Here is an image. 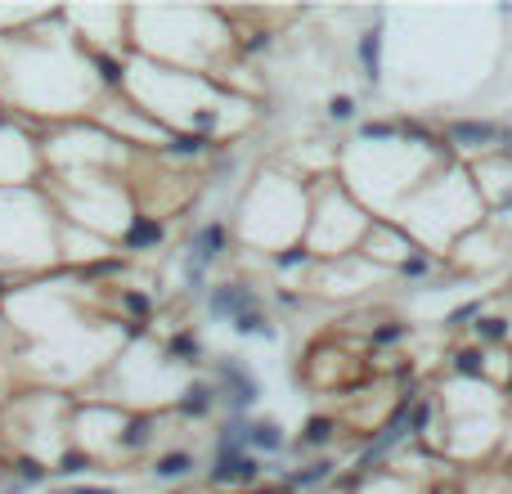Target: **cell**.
<instances>
[{
    "label": "cell",
    "mask_w": 512,
    "mask_h": 494,
    "mask_svg": "<svg viewBox=\"0 0 512 494\" xmlns=\"http://www.w3.org/2000/svg\"><path fill=\"white\" fill-rule=\"evenodd\" d=\"M355 494H423V486H418L414 477H405V472H396V468H382V472H369L364 486Z\"/></svg>",
    "instance_id": "cell-12"
},
{
    "label": "cell",
    "mask_w": 512,
    "mask_h": 494,
    "mask_svg": "<svg viewBox=\"0 0 512 494\" xmlns=\"http://www.w3.org/2000/svg\"><path fill=\"white\" fill-rule=\"evenodd\" d=\"M189 468H194V454H167V459L158 463V481H180V477H189Z\"/></svg>",
    "instance_id": "cell-15"
},
{
    "label": "cell",
    "mask_w": 512,
    "mask_h": 494,
    "mask_svg": "<svg viewBox=\"0 0 512 494\" xmlns=\"http://www.w3.org/2000/svg\"><path fill=\"white\" fill-rule=\"evenodd\" d=\"M355 113H360V104H355L351 95H333V99H328V117H333V122H355Z\"/></svg>",
    "instance_id": "cell-16"
},
{
    "label": "cell",
    "mask_w": 512,
    "mask_h": 494,
    "mask_svg": "<svg viewBox=\"0 0 512 494\" xmlns=\"http://www.w3.org/2000/svg\"><path fill=\"white\" fill-rule=\"evenodd\" d=\"M95 59L77 50L68 36L45 32H0V99L23 113L63 117L81 113L99 95Z\"/></svg>",
    "instance_id": "cell-2"
},
{
    "label": "cell",
    "mask_w": 512,
    "mask_h": 494,
    "mask_svg": "<svg viewBox=\"0 0 512 494\" xmlns=\"http://www.w3.org/2000/svg\"><path fill=\"white\" fill-rule=\"evenodd\" d=\"M508 468H512V463H508Z\"/></svg>",
    "instance_id": "cell-21"
},
{
    "label": "cell",
    "mask_w": 512,
    "mask_h": 494,
    "mask_svg": "<svg viewBox=\"0 0 512 494\" xmlns=\"http://www.w3.org/2000/svg\"><path fill=\"white\" fill-rule=\"evenodd\" d=\"M248 310H256V292L243 288V283H221V288L207 297V315L212 319H239V315H248Z\"/></svg>",
    "instance_id": "cell-11"
},
{
    "label": "cell",
    "mask_w": 512,
    "mask_h": 494,
    "mask_svg": "<svg viewBox=\"0 0 512 494\" xmlns=\"http://www.w3.org/2000/svg\"><path fill=\"white\" fill-rule=\"evenodd\" d=\"M36 149L23 131L0 122V189H23V180L36 176Z\"/></svg>",
    "instance_id": "cell-8"
},
{
    "label": "cell",
    "mask_w": 512,
    "mask_h": 494,
    "mask_svg": "<svg viewBox=\"0 0 512 494\" xmlns=\"http://www.w3.org/2000/svg\"><path fill=\"white\" fill-rule=\"evenodd\" d=\"M373 221L369 207L351 194L337 176H324L315 189H310V225H306V252L315 256L319 265L324 261H346L355 256L369 239Z\"/></svg>",
    "instance_id": "cell-5"
},
{
    "label": "cell",
    "mask_w": 512,
    "mask_h": 494,
    "mask_svg": "<svg viewBox=\"0 0 512 494\" xmlns=\"http://www.w3.org/2000/svg\"><path fill=\"white\" fill-rule=\"evenodd\" d=\"M59 494H113V490H99V486H72V490H59Z\"/></svg>",
    "instance_id": "cell-20"
},
{
    "label": "cell",
    "mask_w": 512,
    "mask_h": 494,
    "mask_svg": "<svg viewBox=\"0 0 512 494\" xmlns=\"http://www.w3.org/2000/svg\"><path fill=\"white\" fill-rule=\"evenodd\" d=\"M216 378H221V387H216V391H225V396H230L234 414H243L248 405L261 400V382H256L239 360H221V364H216Z\"/></svg>",
    "instance_id": "cell-9"
},
{
    "label": "cell",
    "mask_w": 512,
    "mask_h": 494,
    "mask_svg": "<svg viewBox=\"0 0 512 494\" xmlns=\"http://www.w3.org/2000/svg\"><path fill=\"white\" fill-rule=\"evenodd\" d=\"M310 225V185L283 171H261L239 203V234L243 243L279 256L306 243Z\"/></svg>",
    "instance_id": "cell-4"
},
{
    "label": "cell",
    "mask_w": 512,
    "mask_h": 494,
    "mask_svg": "<svg viewBox=\"0 0 512 494\" xmlns=\"http://www.w3.org/2000/svg\"><path fill=\"white\" fill-rule=\"evenodd\" d=\"M468 171H472V185H477L486 212L490 216L508 212V207H512V153L499 149V153H490V158L468 162Z\"/></svg>",
    "instance_id": "cell-7"
},
{
    "label": "cell",
    "mask_w": 512,
    "mask_h": 494,
    "mask_svg": "<svg viewBox=\"0 0 512 494\" xmlns=\"http://www.w3.org/2000/svg\"><path fill=\"white\" fill-rule=\"evenodd\" d=\"M450 162L454 158L445 149V140L418 135L396 122H369L337 153V171H342L337 180L369 207V216L391 221L400 212V203H409Z\"/></svg>",
    "instance_id": "cell-1"
},
{
    "label": "cell",
    "mask_w": 512,
    "mask_h": 494,
    "mask_svg": "<svg viewBox=\"0 0 512 494\" xmlns=\"http://www.w3.org/2000/svg\"><path fill=\"white\" fill-rule=\"evenodd\" d=\"M59 256L54 212L27 189H0V265H50Z\"/></svg>",
    "instance_id": "cell-6"
},
{
    "label": "cell",
    "mask_w": 512,
    "mask_h": 494,
    "mask_svg": "<svg viewBox=\"0 0 512 494\" xmlns=\"http://www.w3.org/2000/svg\"><path fill=\"white\" fill-rule=\"evenodd\" d=\"M382 23H387V18H378V23H373L369 32H360V41H355V59H360V72L369 86H382V77H387V63H382L387 32H382Z\"/></svg>",
    "instance_id": "cell-10"
},
{
    "label": "cell",
    "mask_w": 512,
    "mask_h": 494,
    "mask_svg": "<svg viewBox=\"0 0 512 494\" xmlns=\"http://www.w3.org/2000/svg\"><path fill=\"white\" fill-rule=\"evenodd\" d=\"M158 239H162V225H158V221H149V216H135L131 230L122 234V243H126V247H153Z\"/></svg>",
    "instance_id": "cell-14"
},
{
    "label": "cell",
    "mask_w": 512,
    "mask_h": 494,
    "mask_svg": "<svg viewBox=\"0 0 512 494\" xmlns=\"http://www.w3.org/2000/svg\"><path fill=\"white\" fill-rule=\"evenodd\" d=\"M486 221H490V212L481 203L477 185H472V171L463 162L441 167L391 216V225H400L418 243V252H427V256H450L454 247Z\"/></svg>",
    "instance_id": "cell-3"
},
{
    "label": "cell",
    "mask_w": 512,
    "mask_h": 494,
    "mask_svg": "<svg viewBox=\"0 0 512 494\" xmlns=\"http://www.w3.org/2000/svg\"><path fill=\"white\" fill-rule=\"evenodd\" d=\"M59 472H68V477H77V472H86V454H77V450H72V454H63V459H59Z\"/></svg>",
    "instance_id": "cell-18"
},
{
    "label": "cell",
    "mask_w": 512,
    "mask_h": 494,
    "mask_svg": "<svg viewBox=\"0 0 512 494\" xmlns=\"http://www.w3.org/2000/svg\"><path fill=\"white\" fill-rule=\"evenodd\" d=\"M504 463H512V409H508V432H504Z\"/></svg>",
    "instance_id": "cell-19"
},
{
    "label": "cell",
    "mask_w": 512,
    "mask_h": 494,
    "mask_svg": "<svg viewBox=\"0 0 512 494\" xmlns=\"http://www.w3.org/2000/svg\"><path fill=\"white\" fill-rule=\"evenodd\" d=\"M288 445V436H283L279 423H270V418H261V423H248V450L252 454H274Z\"/></svg>",
    "instance_id": "cell-13"
},
{
    "label": "cell",
    "mask_w": 512,
    "mask_h": 494,
    "mask_svg": "<svg viewBox=\"0 0 512 494\" xmlns=\"http://www.w3.org/2000/svg\"><path fill=\"white\" fill-rule=\"evenodd\" d=\"M328 436H333V423H328V418H310V423H306V436H301V441H306V445H324Z\"/></svg>",
    "instance_id": "cell-17"
}]
</instances>
